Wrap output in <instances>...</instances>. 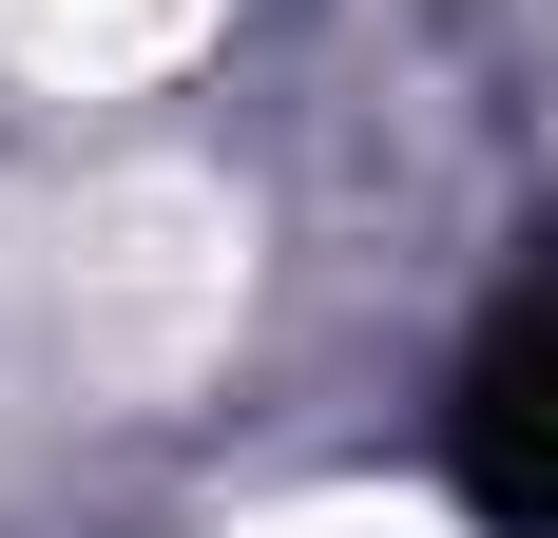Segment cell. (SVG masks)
Here are the masks:
<instances>
[{
	"label": "cell",
	"instance_id": "6da1fadb",
	"mask_svg": "<svg viewBox=\"0 0 558 538\" xmlns=\"http://www.w3.org/2000/svg\"><path fill=\"white\" fill-rule=\"evenodd\" d=\"M462 481L501 500L520 538H558V308H520L482 366H462Z\"/></svg>",
	"mask_w": 558,
	"mask_h": 538
}]
</instances>
